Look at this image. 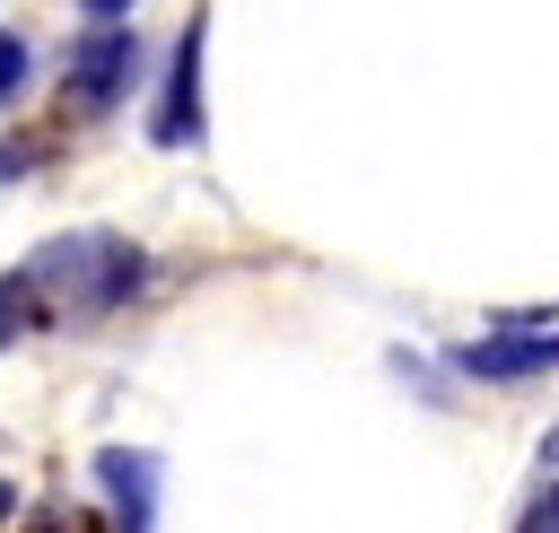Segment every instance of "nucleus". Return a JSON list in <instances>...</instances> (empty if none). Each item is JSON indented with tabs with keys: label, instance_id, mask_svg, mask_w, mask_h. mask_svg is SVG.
<instances>
[{
	"label": "nucleus",
	"instance_id": "f257e3e1",
	"mask_svg": "<svg viewBox=\"0 0 559 533\" xmlns=\"http://www.w3.org/2000/svg\"><path fill=\"white\" fill-rule=\"evenodd\" d=\"M140 253L122 245V236H52L0 297H44L52 315L70 306V315H105V306H122L131 288H140Z\"/></svg>",
	"mask_w": 559,
	"mask_h": 533
},
{
	"label": "nucleus",
	"instance_id": "f03ea898",
	"mask_svg": "<svg viewBox=\"0 0 559 533\" xmlns=\"http://www.w3.org/2000/svg\"><path fill=\"white\" fill-rule=\"evenodd\" d=\"M454 367H463L472 384L542 376V367H559V323H550V315H498L480 341H463V350H454Z\"/></svg>",
	"mask_w": 559,
	"mask_h": 533
},
{
	"label": "nucleus",
	"instance_id": "7ed1b4c3",
	"mask_svg": "<svg viewBox=\"0 0 559 533\" xmlns=\"http://www.w3.org/2000/svg\"><path fill=\"white\" fill-rule=\"evenodd\" d=\"M131 79H140V35H131L122 17H96V35H79V44L61 52V87H70L87 114L122 105V96H131Z\"/></svg>",
	"mask_w": 559,
	"mask_h": 533
},
{
	"label": "nucleus",
	"instance_id": "20e7f679",
	"mask_svg": "<svg viewBox=\"0 0 559 533\" xmlns=\"http://www.w3.org/2000/svg\"><path fill=\"white\" fill-rule=\"evenodd\" d=\"M148 140H157V149H192V140H201V17H192V26L175 35V52H166V87H157Z\"/></svg>",
	"mask_w": 559,
	"mask_h": 533
},
{
	"label": "nucleus",
	"instance_id": "39448f33",
	"mask_svg": "<svg viewBox=\"0 0 559 533\" xmlns=\"http://www.w3.org/2000/svg\"><path fill=\"white\" fill-rule=\"evenodd\" d=\"M157 481H166V463L148 446H105L96 454V489L114 498L122 524H157Z\"/></svg>",
	"mask_w": 559,
	"mask_h": 533
},
{
	"label": "nucleus",
	"instance_id": "423d86ee",
	"mask_svg": "<svg viewBox=\"0 0 559 533\" xmlns=\"http://www.w3.org/2000/svg\"><path fill=\"white\" fill-rule=\"evenodd\" d=\"M17 87H26V44H17V35H0V105H9Z\"/></svg>",
	"mask_w": 559,
	"mask_h": 533
},
{
	"label": "nucleus",
	"instance_id": "0eeeda50",
	"mask_svg": "<svg viewBox=\"0 0 559 533\" xmlns=\"http://www.w3.org/2000/svg\"><path fill=\"white\" fill-rule=\"evenodd\" d=\"M524 524H533V533H550V524H559V481H550V489L524 507Z\"/></svg>",
	"mask_w": 559,
	"mask_h": 533
},
{
	"label": "nucleus",
	"instance_id": "6e6552de",
	"mask_svg": "<svg viewBox=\"0 0 559 533\" xmlns=\"http://www.w3.org/2000/svg\"><path fill=\"white\" fill-rule=\"evenodd\" d=\"M79 9H87V17H131L140 0H79Z\"/></svg>",
	"mask_w": 559,
	"mask_h": 533
},
{
	"label": "nucleus",
	"instance_id": "1a4fd4ad",
	"mask_svg": "<svg viewBox=\"0 0 559 533\" xmlns=\"http://www.w3.org/2000/svg\"><path fill=\"white\" fill-rule=\"evenodd\" d=\"M542 463H550V472H559V419H550V428H542Z\"/></svg>",
	"mask_w": 559,
	"mask_h": 533
},
{
	"label": "nucleus",
	"instance_id": "9d476101",
	"mask_svg": "<svg viewBox=\"0 0 559 533\" xmlns=\"http://www.w3.org/2000/svg\"><path fill=\"white\" fill-rule=\"evenodd\" d=\"M9 507H17V481H0V516H9Z\"/></svg>",
	"mask_w": 559,
	"mask_h": 533
},
{
	"label": "nucleus",
	"instance_id": "9b49d317",
	"mask_svg": "<svg viewBox=\"0 0 559 533\" xmlns=\"http://www.w3.org/2000/svg\"><path fill=\"white\" fill-rule=\"evenodd\" d=\"M17 157H26V149H0V183H9V166H17Z\"/></svg>",
	"mask_w": 559,
	"mask_h": 533
},
{
	"label": "nucleus",
	"instance_id": "f8f14e48",
	"mask_svg": "<svg viewBox=\"0 0 559 533\" xmlns=\"http://www.w3.org/2000/svg\"><path fill=\"white\" fill-rule=\"evenodd\" d=\"M0 341H9V323H0Z\"/></svg>",
	"mask_w": 559,
	"mask_h": 533
}]
</instances>
